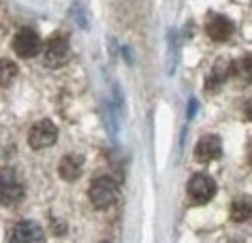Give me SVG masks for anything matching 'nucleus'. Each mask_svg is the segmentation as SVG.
<instances>
[{
	"label": "nucleus",
	"mask_w": 252,
	"mask_h": 243,
	"mask_svg": "<svg viewBox=\"0 0 252 243\" xmlns=\"http://www.w3.org/2000/svg\"><path fill=\"white\" fill-rule=\"evenodd\" d=\"M26 194L24 182L13 169H2L0 171V205L4 207H13Z\"/></svg>",
	"instance_id": "obj_1"
},
{
	"label": "nucleus",
	"mask_w": 252,
	"mask_h": 243,
	"mask_svg": "<svg viewBox=\"0 0 252 243\" xmlns=\"http://www.w3.org/2000/svg\"><path fill=\"white\" fill-rule=\"evenodd\" d=\"M90 201L92 205L96 209H107V207H111L113 203H116V198H118V184H116V179H111V177H96L94 182L90 184Z\"/></svg>",
	"instance_id": "obj_2"
},
{
	"label": "nucleus",
	"mask_w": 252,
	"mask_h": 243,
	"mask_svg": "<svg viewBox=\"0 0 252 243\" xmlns=\"http://www.w3.org/2000/svg\"><path fill=\"white\" fill-rule=\"evenodd\" d=\"M68 58H71V45H68V36L66 34H54L52 39L47 41L45 45V54H43V62H45L47 66H62L66 64Z\"/></svg>",
	"instance_id": "obj_3"
},
{
	"label": "nucleus",
	"mask_w": 252,
	"mask_h": 243,
	"mask_svg": "<svg viewBox=\"0 0 252 243\" xmlns=\"http://www.w3.org/2000/svg\"><path fill=\"white\" fill-rule=\"evenodd\" d=\"M188 198L194 203V205H205L210 203L214 194H216V182L205 175V173H197V175H192V179L188 182Z\"/></svg>",
	"instance_id": "obj_4"
},
{
	"label": "nucleus",
	"mask_w": 252,
	"mask_h": 243,
	"mask_svg": "<svg viewBox=\"0 0 252 243\" xmlns=\"http://www.w3.org/2000/svg\"><path fill=\"white\" fill-rule=\"evenodd\" d=\"M58 141V126L52 120H41L28 130V145L32 149L52 147Z\"/></svg>",
	"instance_id": "obj_5"
},
{
	"label": "nucleus",
	"mask_w": 252,
	"mask_h": 243,
	"mask_svg": "<svg viewBox=\"0 0 252 243\" xmlns=\"http://www.w3.org/2000/svg\"><path fill=\"white\" fill-rule=\"evenodd\" d=\"M13 52L24 60L34 58V55L41 52V36L36 34V30L22 28L20 32L13 36Z\"/></svg>",
	"instance_id": "obj_6"
},
{
	"label": "nucleus",
	"mask_w": 252,
	"mask_h": 243,
	"mask_svg": "<svg viewBox=\"0 0 252 243\" xmlns=\"http://www.w3.org/2000/svg\"><path fill=\"white\" fill-rule=\"evenodd\" d=\"M9 243H45V235L36 222L24 220L13 226L9 235Z\"/></svg>",
	"instance_id": "obj_7"
},
{
	"label": "nucleus",
	"mask_w": 252,
	"mask_h": 243,
	"mask_svg": "<svg viewBox=\"0 0 252 243\" xmlns=\"http://www.w3.org/2000/svg\"><path fill=\"white\" fill-rule=\"evenodd\" d=\"M233 30H235L233 28V22L226 20L224 15H218V13H212L210 17H207V22H205L207 36H210L212 41H216V43L226 41L233 34Z\"/></svg>",
	"instance_id": "obj_8"
},
{
	"label": "nucleus",
	"mask_w": 252,
	"mask_h": 243,
	"mask_svg": "<svg viewBox=\"0 0 252 243\" xmlns=\"http://www.w3.org/2000/svg\"><path fill=\"white\" fill-rule=\"evenodd\" d=\"M220 154H222V141H220L216 135L201 136L197 147H194V156H197L199 162H212V160L220 158Z\"/></svg>",
	"instance_id": "obj_9"
},
{
	"label": "nucleus",
	"mask_w": 252,
	"mask_h": 243,
	"mask_svg": "<svg viewBox=\"0 0 252 243\" xmlns=\"http://www.w3.org/2000/svg\"><path fill=\"white\" fill-rule=\"evenodd\" d=\"M231 75H233V62L226 60V58L216 60V64L212 66V71H210V75H207V79H205V88L210 92L218 90L220 85L231 77Z\"/></svg>",
	"instance_id": "obj_10"
},
{
	"label": "nucleus",
	"mask_w": 252,
	"mask_h": 243,
	"mask_svg": "<svg viewBox=\"0 0 252 243\" xmlns=\"http://www.w3.org/2000/svg\"><path fill=\"white\" fill-rule=\"evenodd\" d=\"M81 171H84V158L79 154H66L58 164V173L64 182H75L79 179Z\"/></svg>",
	"instance_id": "obj_11"
},
{
	"label": "nucleus",
	"mask_w": 252,
	"mask_h": 243,
	"mask_svg": "<svg viewBox=\"0 0 252 243\" xmlns=\"http://www.w3.org/2000/svg\"><path fill=\"white\" fill-rule=\"evenodd\" d=\"M231 220L233 222H246L252 217V196H239L231 203Z\"/></svg>",
	"instance_id": "obj_12"
},
{
	"label": "nucleus",
	"mask_w": 252,
	"mask_h": 243,
	"mask_svg": "<svg viewBox=\"0 0 252 243\" xmlns=\"http://www.w3.org/2000/svg\"><path fill=\"white\" fill-rule=\"evenodd\" d=\"M233 75H237L244 83H252V54H246L244 58L233 62Z\"/></svg>",
	"instance_id": "obj_13"
},
{
	"label": "nucleus",
	"mask_w": 252,
	"mask_h": 243,
	"mask_svg": "<svg viewBox=\"0 0 252 243\" xmlns=\"http://www.w3.org/2000/svg\"><path fill=\"white\" fill-rule=\"evenodd\" d=\"M17 77V66L15 62H11L7 58L0 60V88H7V85H11Z\"/></svg>",
	"instance_id": "obj_14"
},
{
	"label": "nucleus",
	"mask_w": 252,
	"mask_h": 243,
	"mask_svg": "<svg viewBox=\"0 0 252 243\" xmlns=\"http://www.w3.org/2000/svg\"><path fill=\"white\" fill-rule=\"evenodd\" d=\"M244 117L248 122H252V98H248L246 101V105H244Z\"/></svg>",
	"instance_id": "obj_15"
}]
</instances>
